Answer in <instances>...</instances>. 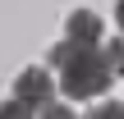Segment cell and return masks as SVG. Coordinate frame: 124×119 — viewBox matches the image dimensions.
Returning <instances> with one entry per match:
<instances>
[{
  "mask_svg": "<svg viewBox=\"0 0 124 119\" xmlns=\"http://www.w3.org/2000/svg\"><path fill=\"white\" fill-rule=\"evenodd\" d=\"M51 69L60 73V92L69 101H97L120 73L106 55V37L101 41H74L64 37L60 46H51Z\"/></svg>",
  "mask_w": 124,
  "mask_h": 119,
  "instance_id": "cell-1",
  "label": "cell"
},
{
  "mask_svg": "<svg viewBox=\"0 0 124 119\" xmlns=\"http://www.w3.org/2000/svg\"><path fill=\"white\" fill-rule=\"evenodd\" d=\"M55 87H60V78H51L46 69H23L18 78H14V101L28 110V115H46V105L55 101Z\"/></svg>",
  "mask_w": 124,
  "mask_h": 119,
  "instance_id": "cell-2",
  "label": "cell"
},
{
  "mask_svg": "<svg viewBox=\"0 0 124 119\" xmlns=\"http://www.w3.org/2000/svg\"><path fill=\"white\" fill-rule=\"evenodd\" d=\"M64 37H74V41H101V18L92 9H74L69 23H64Z\"/></svg>",
  "mask_w": 124,
  "mask_h": 119,
  "instance_id": "cell-3",
  "label": "cell"
},
{
  "mask_svg": "<svg viewBox=\"0 0 124 119\" xmlns=\"http://www.w3.org/2000/svg\"><path fill=\"white\" fill-rule=\"evenodd\" d=\"M106 55H110V64H115V73L124 78V37H110V41H106Z\"/></svg>",
  "mask_w": 124,
  "mask_h": 119,
  "instance_id": "cell-4",
  "label": "cell"
},
{
  "mask_svg": "<svg viewBox=\"0 0 124 119\" xmlns=\"http://www.w3.org/2000/svg\"><path fill=\"white\" fill-rule=\"evenodd\" d=\"M92 115L97 119H124V101H106V105H97Z\"/></svg>",
  "mask_w": 124,
  "mask_h": 119,
  "instance_id": "cell-5",
  "label": "cell"
},
{
  "mask_svg": "<svg viewBox=\"0 0 124 119\" xmlns=\"http://www.w3.org/2000/svg\"><path fill=\"white\" fill-rule=\"evenodd\" d=\"M115 23H120V32H124V0L115 5Z\"/></svg>",
  "mask_w": 124,
  "mask_h": 119,
  "instance_id": "cell-6",
  "label": "cell"
}]
</instances>
